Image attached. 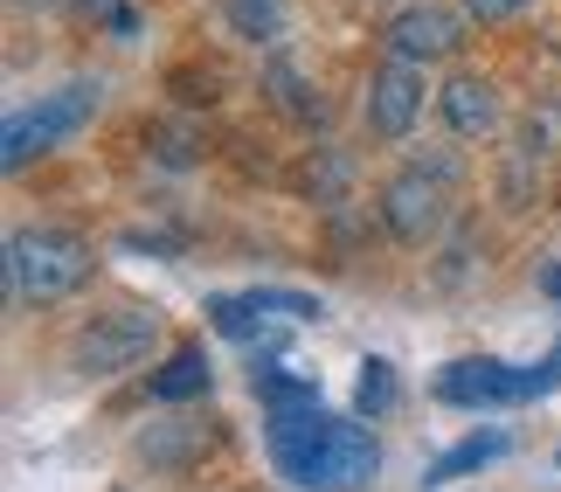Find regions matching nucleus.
I'll return each mask as SVG.
<instances>
[{
  "instance_id": "20e7f679",
  "label": "nucleus",
  "mask_w": 561,
  "mask_h": 492,
  "mask_svg": "<svg viewBox=\"0 0 561 492\" xmlns=\"http://www.w3.org/2000/svg\"><path fill=\"white\" fill-rule=\"evenodd\" d=\"M153 340H160V312H146V306L98 312L91 327L70 340V368L77 375H125L153 354Z\"/></svg>"
},
{
  "instance_id": "423d86ee",
  "label": "nucleus",
  "mask_w": 561,
  "mask_h": 492,
  "mask_svg": "<svg viewBox=\"0 0 561 492\" xmlns=\"http://www.w3.org/2000/svg\"><path fill=\"white\" fill-rule=\"evenodd\" d=\"M360 112H368L375 139H409V125H416V112H423V62L388 56L368 77V104H360Z\"/></svg>"
},
{
  "instance_id": "2eb2a0df",
  "label": "nucleus",
  "mask_w": 561,
  "mask_h": 492,
  "mask_svg": "<svg viewBox=\"0 0 561 492\" xmlns=\"http://www.w3.org/2000/svg\"><path fill=\"white\" fill-rule=\"evenodd\" d=\"M548 389H561V347L548 354V368H534V396H548Z\"/></svg>"
},
{
  "instance_id": "f257e3e1",
  "label": "nucleus",
  "mask_w": 561,
  "mask_h": 492,
  "mask_svg": "<svg viewBox=\"0 0 561 492\" xmlns=\"http://www.w3.org/2000/svg\"><path fill=\"white\" fill-rule=\"evenodd\" d=\"M91 271H98V250H91V237H77V229L35 222V229H14L8 237V285H14V298H28V306L70 298Z\"/></svg>"
},
{
  "instance_id": "9b49d317",
  "label": "nucleus",
  "mask_w": 561,
  "mask_h": 492,
  "mask_svg": "<svg viewBox=\"0 0 561 492\" xmlns=\"http://www.w3.org/2000/svg\"><path fill=\"white\" fill-rule=\"evenodd\" d=\"M264 91L277 98V112H291L298 125H327V104L306 98V77H298L291 62H271V70H264Z\"/></svg>"
},
{
  "instance_id": "6e6552de",
  "label": "nucleus",
  "mask_w": 561,
  "mask_h": 492,
  "mask_svg": "<svg viewBox=\"0 0 561 492\" xmlns=\"http://www.w3.org/2000/svg\"><path fill=\"white\" fill-rule=\"evenodd\" d=\"M437 104H444V125L458 139H485L492 125H500V91H492L485 77H450L437 91Z\"/></svg>"
},
{
  "instance_id": "39448f33",
  "label": "nucleus",
  "mask_w": 561,
  "mask_h": 492,
  "mask_svg": "<svg viewBox=\"0 0 561 492\" xmlns=\"http://www.w3.org/2000/svg\"><path fill=\"white\" fill-rule=\"evenodd\" d=\"M430 396L450 410H506V402H534V368H506V361H450L430 381Z\"/></svg>"
},
{
  "instance_id": "ddd939ff",
  "label": "nucleus",
  "mask_w": 561,
  "mask_h": 492,
  "mask_svg": "<svg viewBox=\"0 0 561 492\" xmlns=\"http://www.w3.org/2000/svg\"><path fill=\"white\" fill-rule=\"evenodd\" d=\"M222 14H229V28L243 35V42H271L277 21H285V8H277V0H222Z\"/></svg>"
},
{
  "instance_id": "9d476101",
  "label": "nucleus",
  "mask_w": 561,
  "mask_h": 492,
  "mask_svg": "<svg viewBox=\"0 0 561 492\" xmlns=\"http://www.w3.org/2000/svg\"><path fill=\"white\" fill-rule=\"evenodd\" d=\"M492 458H506V431H479V437H465V444H450V451L430 465V485H444V479H465V472H479V465Z\"/></svg>"
},
{
  "instance_id": "0eeeda50",
  "label": "nucleus",
  "mask_w": 561,
  "mask_h": 492,
  "mask_svg": "<svg viewBox=\"0 0 561 492\" xmlns=\"http://www.w3.org/2000/svg\"><path fill=\"white\" fill-rule=\"evenodd\" d=\"M381 42H388V56H402V62H444V56H458L465 21L450 8H402L381 28Z\"/></svg>"
},
{
  "instance_id": "f8f14e48",
  "label": "nucleus",
  "mask_w": 561,
  "mask_h": 492,
  "mask_svg": "<svg viewBox=\"0 0 561 492\" xmlns=\"http://www.w3.org/2000/svg\"><path fill=\"white\" fill-rule=\"evenodd\" d=\"M402 402V381L388 361H360V381H354V416H388Z\"/></svg>"
},
{
  "instance_id": "7ed1b4c3",
  "label": "nucleus",
  "mask_w": 561,
  "mask_h": 492,
  "mask_svg": "<svg viewBox=\"0 0 561 492\" xmlns=\"http://www.w3.org/2000/svg\"><path fill=\"white\" fill-rule=\"evenodd\" d=\"M98 104H104V83L77 77V83H62V91H49L42 104H28V112H14L8 133H0V167H8V174H21L35 153H49V146H62L70 133H83Z\"/></svg>"
},
{
  "instance_id": "1a4fd4ad",
  "label": "nucleus",
  "mask_w": 561,
  "mask_h": 492,
  "mask_svg": "<svg viewBox=\"0 0 561 492\" xmlns=\"http://www.w3.org/2000/svg\"><path fill=\"white\" fill-rule=\"evenodd\" d=\"M194 396H208V354L202 347H181L153 375V402H194Z\"/></svg>"
},
{
  "instance_id": "dca6fc26",
  "label": "nucleus",
  "mask_w": 561,
  "mask_h": 492,
  "mask_svg": "<svg viewBox=\"0 0 561 492\" xmlns=\"http://www.w3.org/2000/svg\"><path fill=\"white\" fill-rule=\"evenodd\" d=\"M541 291H548V298H561V264H548V271H541Z\"/></svg>"
},
{
  "instance_id": "4468645a",
  "label": "nucleus",
  "mask_w": 561,
  "mask_h": 492,
  "mask_svg": "<svg viewBox=\"0 0 561 492\" xmlns=\"http://www.w3.org/2000/svg\"><path fill=\"white\" fill-rule=\"evenodd\" d=\"M534 0H465V14L471 21H513V14H527Z\"/></svg>"
},
{
  "instance_id": "f03ea898",
  "label": "nucleus",
  "mask_w": 561,
  "mask_h": 492,
  "mask_svg": "<svg viewBox=\"0 0 561 492\" xmlns=\"http://www.w3.org/2000/svg\"><path fill=\"white\" fill-rule=\"evenodd\" d=\"M450 187H458V160L450 153H416L396 181L381 187V222L396 243H430L450 216Z\"/></svg>"
}]
</instances>
